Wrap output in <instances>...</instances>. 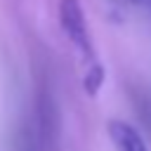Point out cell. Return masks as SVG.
<instances>
[{"label": "cell", "instance_id": "cell-1", "mask_svg": "<svg viewBox=\"0 0 151 151\" xmlns=\"http://www.w3.org/2000/svg\"><path fill=\"white\" fill-rule=\"evenodd\" d=\"M59 21L64 33L71 38V42L76 45V50L80 52L83 61H85V90L94 97L104 83V66L97 59V52L92 47V38H90V28H87V19H85V9L80 5V0H61L59 2Z\"/></svg>", "mask_w": 151, "mask_h": 151}, {"label": "cell", "instance_id": "cell-2", "mask_svg": "<svg viewBox=\"0 0 151 151\" xmlns=\"http://www.w3.org/2000/svg\"><path fill=\"white\" fill-rule=\"evenodd\" d=\"M109 139L116 151H149L144 137L137 132L134 125L125 120H109Z\"/></svg>", "mask_w": 151, "mask_h": 151}]
</instances>
